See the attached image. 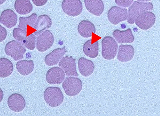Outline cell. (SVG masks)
Returning a JSON list of instances; mask_svg holds the SVG:
<instances>
[{
  "label": "cell",
  "mask_w": 160,
  "mask_h": 116,
  "mask_svg": "<svg viewBox=\"0 0 160 116\" xmlns=\"http://www.w3.org/2000/svg\"><path fill=\"white\" fill-rule=\"evenodd\" d=\"M43 96L48 105L53 108L60 106L62 103L64 99L61 90L57 87H50L46 88Z\"/></svg>",
  "instance_id": "1"
},
{
  "label": "cell",
  "mask_w": 160,
  "mask_h": 116,
  "mask_svg": "<svg viewBox=\"0 0 160 116\" xmlns=\"http://www.w3.org/2000/svg\"><path fill=\"white\" fill-rule=\"evenodd\" d=\"M153 8V5L151 3L135 1L128 8V23L134 24L138 16L143 13L152 10Z\"/></svg>",
  "instance_id": "2"
},
{
  "label": "cell",
  "mask_w": 160,
  "mask_h": 116,
  "mask_svg": "<svg viewBox=\"0 0 160 116\" xmlns=\"http://www.w3.org/2000/svg\"><path fill=\"white\" fill-rule=\"evenodd\" d=\"M102 56L106 59L112 60L116 56L118 45L111 37L107 36L102 40Z\"/></svg>",
  "instance_id": "3"
},
{
  "label": "cell",
  "mask_w": 160,
  "mask_h": 116,
  "mask_svg": "<svg viewBox=\"0 0 160 116\" xmlns=\"http://www.w3.org/2000/svg\"><path fill=\"white\" fill-rule=\"evenodd\" d=\"M62 87L66 94L70 97H74L78 94L82 90V82L77 77H67L64 80Z\"/></svg>",
  "instance_id": "4"
},
{
  "label": "cell",
  "mask_w": 160,
  "mask_h": 116,
  "mask_svg": "<svg viewBox=\"0 0 160 116\" xmlns=\"http://www.w3.org/2000/svg\"><path fill=\"white\" fill-rule=\"evenodd\" d=\"M13 35L16 40L27 49L33 50L35 48L36 38L34 34L27 36L24 31L15 28L13 30Z\"/></svg>",
  "instance_id": "5"
},
{
  "label": "cell",
  "mask_w": 160,
  "mask_h": 116,
  "mask_svg": "<svg viewBox=\"0 0 160 116\" xmlns=\"http://www.w3.org/2000/svg\"><path fill=\"white\" fill-rule=\"evenodd\" d=\"M26 49L23 46L17 41L12 40L7 43L5 48V53L17 61L23 59Z\"/></svg>",
  "instance_id": "6"
},
{
  "label": "cell",
  "mask_w": 160,
  "mask_h": 116,
  "mask_svg": "<svg viewBox=\"0 0 160 116\" xmlns=\"http://www.w3.org/2000/svg\"><path fill=\"white\" fill-rule=\"evenodd\" d=\"M54 42L52 33L50 31L46 30L37 37V49L41 52H45L52 46Z\"/></svg>",
  "instance_id": "7"
},
{
  "label": "cell",
  "mask_w": 160,
  "mask_h": 116,
  "mask_svg": "<svg viewBox=\"0 0 160 116\" xmlns=\"http://www.w3.org/2000/svg\"><path fill=\"white\" fill-rule=\"evenodd\" d=\"M128 14L126 9L113 6L109 10L108 17L110 23L117 25L128 19Z\"/></svg>",
  "instance_id": "8"
},
{
  "label": "cell",
  "mask_w": 160,
  "mask_h": 116,
  "mask_svg": "<svg viewBox=\"0 0 160 116\" xmlns=\"http://www.w3.org/2000/svg\"><path fill=\"white\" fill-rule=\"evenodd\" d=\"M62 6L65 13L70 16H78L82 10L80 0H63Z\"/></svg>",
  "instance_id": "9"
},
{
  "label": "cell",
  "mask_w": 160,
  "mask_h": 116,
  "mask_svg": "<svg viewBox=\"0 0 160 116\" xmlns=\"http://www.w3.org/2000/svg\"><path fill=\"white\" fill-rule=\"evenodd\" d=\"M156 21L155 14L152 12L147 11L138 17L135 23L140 28L146 30L152 27Z\"/></svg>",
  "instance_id": "10"
},
{
  "label": "cell",
  "mask_w": 160,
  "mask_h": 116,
  "mask_svg": "<svg viewBox=\"0 0 160 116\" xmlns=\"http://www.w3.org/2000/svg\"><path fill=\"white\" fill-rule=\"evenodd\" d=\"M65 73L63 70L59 67H54L49 69L46 74V79L49 84H61L65 79Z\"/></svg>",
  "instance_id": "11"
},
{
  "label": "cell",
  "mask_w": 160,
  "mask_h": 116,
  "mask_svg": "<svg viewBox=\"0 0 160 116\" xmlns=\"http://www.w3.org/2000/svg\"><path fill=\"white\" fill-rule=\"evenodd\" d=\"M76 59L72 57L66 56L59 62L58 65L64 70L66 76L78 77V74L76 68Z\"/></svg>",
  "instance_id": "12"
},
{
  "label": "cell",
  "mask_w": 160,
  "mask_h": 116,
  "mask_svg": "<svg viewBox=\"0 0 160 116\" xmlns=\"http://www.w3.org/2000/svg\"><path fill=\"white\" fill-rule=\"evenodd\" d=\"M37 17L38 15L35 13H32L28 17H20L18 28L26 32L27 36L33 34L36 31L34 28V26Z\"/></svg>",
  "instance_id": "13"
},
{
  "label": "cell",
  "mask_w": 160,
  "mask_h": 116,
  "mask_svg": "<svg viewBox=\"0 0 160 116\" xmlns=\"http://www.w3.org/2000/svg\"><path fill=\"white\" fill-rule=\"evenodd\" d=\"M8 106L11 110L15 112L22 111L26 105V101L22 96L18 93L11 95L8 100Z\"/></svg>",
  "instance_id": "14"
},
{
  "label": "cell",
  "mask_w": 160,
  "mask_h": 116,
  "mask_svg": "<svg viewBox=\"0 0 160 116\" xmlns=\"http://www.w3.org/2000/svg\"><path fill=\"white\" fill-rule=\"evenodd\" d=\"M17 15L12 9L4 10L0 17L1 23L8 28H12L15 26L18 22Z\"/></svg>",
  "instance_id": "15"
},
{
  "label": "cell",
  "mask_w": 160,
  "mask_h": 116,
  "mask_svg": "<svg viewBox=\"0 0 160 116\" xmlns=\"http://www.w3.org/2000/svg\"><path fill=\"white\" fill-rule=\"evenodd\" d=\"M52 25V21L48 16L41 15L38 16L34 25V28L36 31L34 34L37 36L46 29L50 28Z\"/></svg>",
  "instance_id": "16"
},
{
  "label": "cell",
  "mask_w": 160,
  "mask_h": 116,
  "mask_svg": "<svg viewBox=\"0 0 160 116\" xmlns=\"http://www.w3.org/2000/svg\"><path fill=\"white\" fill-rule=\"evenodd\" d=\"M67 52L65 46L63 47L62 48L54 49L45 57V61L46 64L49 66H52L57 64L60 59Z\"/></svg>",
  "instance_id": "17"
},
{
  "label": "cell",
  "mask_w": 160,
  "mask_h": 116,
  "mask_svg": "<svg viewBox=\"0 0 160 116\" xmlns=\"http://www.w3.org/2000/svg\"><path fill=\"white\" fill-rule=\"evenodd\" d=\"M134 53V49L132 46L121 45L119 47L118 59L121 62L130 61L133 59Z\"/></svg>",
  "instance_id": "18"
},
{
  "label": "cell",
  "mask_w": 160,
  "mask_h": 116,
  "mask_svg": "<svg viewBox=\"0 0 160 116\" xmlns=\"http://www.w3.org/2000/svg\"><path fill=\"white\" fill-rule=\"evenodd\" d=\"M87 9L92 14L100 16L103 13L104 5L102 0H84Z\"/></svg>",
  "instance_id": "19"
},
{
  "label": "cell",
  "mask_w": 160,
  "mask_h": 116,
  "mask_svg": "<svg viewBox=\"0 0 160 116\" xmlns=\"http://www.w3.org/2000/svg\"><path fill=\"white\" fill-rule=\"evenodd\" d=\"M113 37L119 43H133L135 40V37L131 30L130 29L120 31L117 29L113 33Z\"/></svg>",
  "instance_id": "20"
},
{
  "label": "cell",
  "mask_w": 160,
  "mask_h": 116,
  "mask_svg": "<svg viewBox=\"0 0 160 116\" xmlns=\"http://www.w3.org/2000/svg\"><path fill=\"white\" fill-rule=\"evenodd\" d=\"M78 66L80 73L85 77L91 75L95 70V65L93 62L84 57H81L79 59Z\"/></svg>",
  "instance_id": "21"
},
{
  "label": "cell",
  "mask_w": 160,
  "mask_h": 116,
  "mask_svg": "<svg viewBox=\"0 0 160 116\" xmlns=\"http://www.w3.org/2000/svg\"><path fill=\"white\" fill-rule=\"evenodd\" d=\"M78 30L80 35L85 38L91 37L92 33H95L96 32L94 25L91 22L86 20L80 22L78 26Z\"/></svg>",
  "instance_id": "22"
},
{
  "label": "cell",
  "mask_w": 160,
  "mask_h": 116,
  "mask_svg": "<svg viewBox=\"0 0 160 116\" xmlns=\"http://www.w3.org/2000/svg\"><path fill=\"white\" fill-rule=\"evenodd\" d=\"M16 67L21 74L26 76L32 72L34 68V65L32 60H23L19 61L16 63Z\"/></svg>",
  "instance_id": "23"
},
{
  "label": "cell",
  "mask_w": 160,
  "mask_h": 116,
  "mask_svg": "<svg viewBox=\"0 0 160 116\" xmlns=\"http://www.w3.org/2000/svg\"><path fill=\"white\" fill-rule=\"evenodd\" d=\"M14 8L18 14L26 15L32 12L33 6L30 0H16Z\"/></svg>",
  "instance_id": "24"
},
{
  "label": "cell",
  "mask_w": 160,
  "mask_h": 116,
  "mask_svg": "<svg viewBox=\"0 0 160 116\" xmlns=\"http://www.w3.org/2000/svg\"><path fill=\"white\" fill-rule=\"evenodd\" d=\"M83 52L87 57L92 58H96L98 54L99 44L98 41L92 43L91 40L86 41L84 44Z\"/></svg>",
  "instance_id": "25"
},
{
  "label": "cell",
  "mask_w": 160,
  "mask_h": 116,
  "mask_svg": "<svg viewBox=\"0 0 160 116\" xmlns=\"http://www.w3.org/2000/svg\"><path fill=\"white\" fill-rule=\"evenodd\" d=\"M13 65L10 61L6 58L0 59V77L5 78L13 72Z\"/></svg>",
  "instance_id": "26"
},
{
  "label": "cell",
  "mask_w": 160,
  "mask_h": 116,
  "mask_svg": "<svg viewBox=\"0 0 160 116\" xmlns=\"http://www.w3.org/2000/svg\"><path fill=\"white\" fill-rule=\"evenodd\" d=\"M118 6L125 8H128L133 3L134 0H115Z\"/></svg>",
  "instance_id": "27"
},
{
  "label": "cell",
  "mask_w": 160,
  "mask_h": 116,
  "mask_svg": "<svg viewBox=\"0 0 160 116\" xmlns=\"http://www.w3.org/2000/svg\"><path fill=\"white\" fill-rule=\"evenodd\" d=\"M0 29H1V38H0V42H1L4 41L7 36V31L4 27L1 25H0Z\"/></svg>",
  "instance_id": "28"
},
{
  "label": "cell",
  "mask_w": 160,
  "mask_h": 116,
  "mask_svg": "<svg viewBox=\"0 0 160 116\" xmlns=\"http://www.w3.org/2000/svg\"><path fill=\"white\" fill-rule=\"evenodd\" d=\"M33 3L37 7H41L45 5L48 0H32Z\"/></svg>",
  "instance_id": "29"
},
{
  "label": "cell",
  "mask_w": 160,
  "mask_h": 116,
  "mask_svg": "<svg viewBox=\"0 0 160 116\" xmlns=\"http://www.w3.org/2000/svg\"><path fill=\"white\" fill-rule=\"evenodd\" d=\"M138 1L142 2H148L151 1V0H137Z\"/></svg>",
  "instance_id": "30"
},
{
  "label": "cell",
  "mask_w": 160,
  "mask_h": 116,
  "mask_svg": "<svg viewBox=\"0 0 160 116\" xmlns=\"http://www.w3.org/2000/svg\"><path fill=\"white\" fill-rule=\"evenodd\" d=\"M6 0H1V4H2Z\"/></svg>",
  "instance_id": "31"
}]
</instances>
